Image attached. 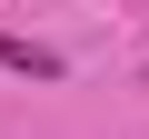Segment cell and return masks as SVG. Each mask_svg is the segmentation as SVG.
I'll return each instance as SVG.
<instances>
[{
	"mask_svg": "<svg viewBox=\"0 0 149 139\" xmlns=\"http://www.w3.org/2000/svg\"><path fill=\"white\" fill-rule=\"evenodd\" d=\"M0 70H10V80H60V50H50V40H10V30H0Z\"/></svg>",
	"mask_w": 149,
	"mask_h": 139,
	"instance_id": "1",
	"label": "cell"
}]
</instances>
